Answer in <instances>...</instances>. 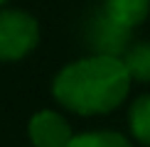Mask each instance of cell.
Here are the masks:
<instances>
[{"mask_svg": "<svg viewBox=\"0 0 150 147\" xmlns=\"http://www.w3.org/2000/svg\"><path fill=\"white\" fill-rule=\"evenodd\" d=\"M130 76L121 57L86 54L64 64L52 78V96L64 110L81 118L108 115L128 101Z\"/></svg>", "mask_w": 150, "mask_h": 147, "instance_id": "cell-1", "label": "cell"}, {"mask_svg": "<svg viewBox=\"0 0 150 147\" xmlns=\"http://www.w3.org/2000/svg\"><path fill=\"white\" fill-rule=\"evenodd\" d=\"M40 44V22L22 8H0V61H20Z\"/></svg>", "mask_w": 150, "mask_h": 147, "instance_id": "cell-2", "label": "cell"}, {"mask_svg": "<svg viewBox=\"0 0 150 147\" xmlns=\"http://www.w3.org/2000/svg\"><path fill=\"white\" fill-rule=\"evenodd\" d=\"M133 32L123 29L121 24L106 17L101 8H93L86 12L81 22V42L89 49V54H106V57H121L126 47L133 42Z\"/></svg>", "mask_w": 150, "mask_h": 147, "instance_id": "cell-3", "label": "cell"}, {"mask_svg": "<svg viewBox=\"0 0 150 147\" xmlns=\"http://www.w3.org/2000/svg\"><path fill=\"white\" fill-rule=\"evenodd\" d=\"M71 135V123L59 110L42 108L27 120V137L32 147H64Z\"/></svg>", "mask_w": 150, "mask_h": 147, "instance_id": "cell-4", "label": "cell"}, {"mask_svg": "<svg viewBox=\"0 0 150 147\" xmlns=\"http://www.w3.org/2000/svg\"><path fill=\"white\" fill-rule=\"evenodd\" d=\"M101 10L108 20L133 32L150 17V0H103Z\"/></svg>", "mask_w": 150, "mask_h": 147, "instance_id": "cell-5", "label": "cell"}, {"mask_svg": "<svg viewBox=\"0 0 150 147\" xmlns=\"http://www.w3.org/2000/svg\"><path fill=\"white\" fill-rule=\"evenodd\" d=\"M126 120L130 137L143 147H150V93H140L130 101Z\"/></svg>", "mask_w": 150, "mask_h": 147, "instance_id": "cell-6", "label": "cell"}, {"mask_svg": "<svg viewBox=\"0 0 150 147\" xmlns=\"http://www.w3.org/2000/svg\"><path fill=\"white\" fill-rule=\"evenodd\" d=\"M121 61L126 66L130 81L150 83V39L130 42L126 52L121 54Z\"/></svg>", "mask_w": 150, "mask_h": 147, "instance_id": "cell-7", "label": "cell"}, {"mask_svg": "<svg viewBox=\"0 0 150 147\" xmlns=\"http://www.w3.org/2000/svg\"><path fill=\"white\" fill-rule=\"evenodd\" d=\"M64 147H133L128 135L116 130H89L74 132Z\"/></svg>", "mask_w": 150, "mask_h": 147, "instance_id": "cell-8", "label": "cell"}, {"mask_svg": "<svg viewBox=\"0 0 150 147\" xmlns=\"http://www.w3.org/2000/svg\"><path fill=\"white\" fill-rule=\"evenodd\" d=\"M10 3V0H0V8H3V5H8Z\"/></svg>", "mask_w": 150, "mask_h": 147, "instance_id": "cell-9", "label": "cell"}]
</instances>
